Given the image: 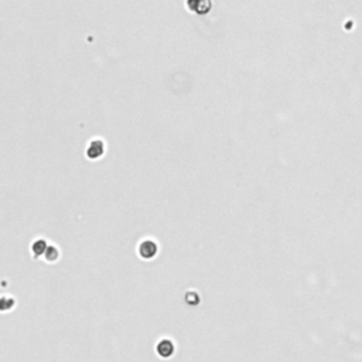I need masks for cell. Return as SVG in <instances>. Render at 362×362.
<instances>
[{"instance_id":"obj_1","label":"cell","mask_w":362,"mask_h":362,"mask_svg":"<svg viewBox=\"0 0 362 362\" xmlns=\"http://www.w3.org/2000/svg\"><path fill=\"white\" fill-rule=\"evenodd\" d=\"M104 153H105V143L99 139L91 140L88 148H86V151H85V154L89 160H98L99 157L104 156Z\"/></svg>"},{"instance_id":"obj_2","label":"cell","mask_w":362,"mask_h":362,"mask_svg":"<svg viewBox=\"0 0 362 362\" xmlns=\"http://www.w3.org/2000/svg\"><path fill=\"white\" fill-rule=\"evenodd\" d=\"M186 7L195 14H207L211 10V0H186Z\"/></svg>"},{"instance_id":"obj_3","label":"cell","mask_w":362,"mask_h":362,"mask_svg":"<svg viewBox=\"0 0 362 362\" xmlns=\"http://www.w3.org/2000/svg\"><path fill=\"white\" fill-rule=\"evenodd\" d=\"M139 252H140V256L146 257V259H150V257H154L156 252H157V245L153 241H145L143 243H140L139 246Z\"/></svg>"},{"instance_id":"obj_4","label":"cell","mask_w":362,"mask_h":362,"mask_svg":"<svg viewBox=\"0 0 362 362\" xmlns=\"http://www.w3.org/2000/svg\"><path fill=\"white\" fill-rule=\"evenodd\" d=\"M157 352L160 354L161 357H164V358L173 355V352H174V344H173V341L169 340V338L161 340L160 342H159V345H157Z\"/></svg>"}]
</instances>
